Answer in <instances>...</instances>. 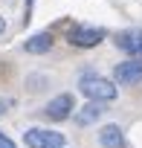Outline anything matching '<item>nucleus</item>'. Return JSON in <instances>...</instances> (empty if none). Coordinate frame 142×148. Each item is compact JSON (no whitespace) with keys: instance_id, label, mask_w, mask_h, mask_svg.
<instances>
[{"instance_id":"nucleus-1","label":"nucleus","mask_w":142,"mask_h":148,"mask_svg":"<svg viewBox=\"0 0 142 148\" xmlns=\"http://www.w3.org/2000/svg\"><path fill=\"white\" fill-rule=\"evenodd\" d=\"M81 93L90 99V102H113L116 99V84L113 82H107V79H102V76H84L81 79Z\"/></svg>"},{"instance_id":"nucleus-2","label":"nucleus","mask_w":142,"mask_h":148,"mask_svg":"<svg viewBox=\"0 0 142 148\" xmlns=\"http://www.w3.org/2000/svg\"><path fill=\"white\" fill-rule=\"evenodd\" d=\"M23 142L29 148H61L64 145V134L58 131H44V128H29L23 134Z\"/></svg>"},{"instance_id":"nucleus-3","label":"nucleus","mask_w":142,"mask_h":148,"mask_svg":"<svg viewBox=\"0 0 142 148\" xmlns=\"http://www.w3.org/2000/svg\"><path fill=\"white\" fill-rule=\"evenodd\" d=\"M104 29H96V26H73L70 29V44L73 47H81V49H90V47H96V44H102L104 41Z\"/></svg>"},{"instance_id":"nucleus-4","label":"nucleus","mask_w":142,"mask_h":148,"mask_svg":"<svg viewBox=\"0 0 142 148\" xmlns=\"http://www.w3.org/2000/svg\"><path fill=\"white\" fill-rule=\"evenodd\" d=\"M116 84H139L142 82V58H128L113 67Z\"/></svg>"},{"instance_id":"nucleus-5","label":"nucleus","mask_w":142,"mask_h":148,"mask_svg":"<svg viewBox=\"0 0 142 148\" xmlns=\"http://www.w3.org/2000/svg\"><path fill=\"white\" fill-rule=\"evenodd\" d=\"M70 110H76V99H73V93H61V96H55V99L46 102L44 116L52 119V122H61V119L70 116Z\"/></svg>"},{"instance_id":"nucleus-6","label":"nucleus","mask_w":142,"mask_h":148,"mask_svg":"<svg viewBox=\"0 0 142 148\" xmlns=\"http://www.w3.org/2000/svg\"><path fill=\"white\" fill-rule=\"evenodd\" d=\"M116 47L130 58H142V29H125L116 35Z\"/></svg>"},{"instance_id":"nucleus-7","label":"nucleus","mask_w":142,"mask_h":148,"mask_svg":"<svg viewBox=\"0 0 142 148\" xmlns=\"http://www.w3.org/2000/svg\"><path fill=\"white\" fill-rule=\"evenodd\" d=\"M99 142L104 145V148H125L128 142H125V131L119 128V125H104L102 131H99Z\"/></svg>"},{"instance_id":"nucleus-8","label":"nucleus","mask_w":142,"mask_h":148,"mask_svg":"<svg viewBox=\"0 0 142 148\" xmlns=\"http://www.w3.org/2000/svg\"><path fill=\"white\" fill-rule=\"evenodd\" d=\"M23 49H26V52H32V55H44V52H49V49H52V35H49V32H38V35L26 38Z\"/></svg>"},{"instance_id":"nucleus-9","label":"nucleus","mask_w":142,"mask_h":148,"mask_svg":"<svg viewBox=\"0 0 142 148\" xmlns=\"http://www.w3.org/2000/svg\"><path fill=\"white\" fill-rule=\"evenodd\" d=\"M104 116V105L102 102H90V105H84L79 113H76V122L79 125H90V122H96V119H102Z\"/></svg>"},{"instance_id":"nucleus-10","label":"nucleus","mask_w":142,"mask_h":148,"mask_svg":"<svg viewBox=\"0 0 142 148\" xmlns=\"http://www.w3.org/2000/svg\"><path fill=\"white\" fill-rule=\"evenodd\" d=\"M0 148H15V142H12V139L3 134V131H0Z\"/></svg>"},{"instance_id":"nucleus-11","label":"nucleus","mask_w":142,"mask_h":148,"mask_svg":"<svg viewBox=\"0 0 142 148\" xmlns=\"http://www.w3.org/2000/svg\"><path fill=\"white\" fill-rule=\"evenodd\" d=\"M3 29H6V21H3V18H0V35H3Z\"/></svg>"},{"instance_id":"nucleus-12","label":"nucleus","mask_w":142,"mask_h":148,"mask_svg":"<svg viewBox=\"0 0 142 148\" xmlns=\"http://www.w3.org/2000/svg\"><path fill=\"white\" fill-rule=\"evenodd\" d=\"M3 110H6V102H3V99H0V113H3Z\"/></svg>"}]
</instances>
